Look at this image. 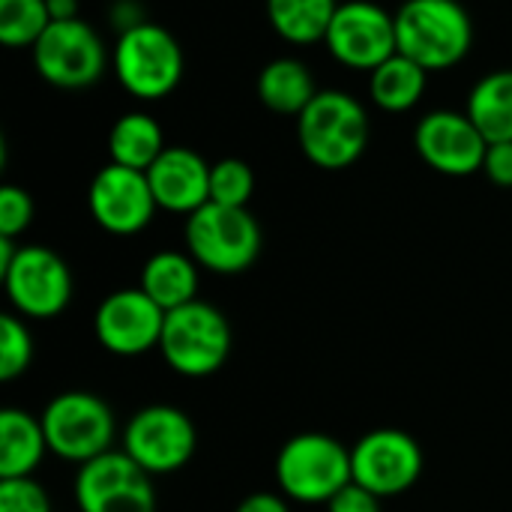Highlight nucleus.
<instances>
[{
	"label": "nucleus",
	"mask_w": 512,
	"mask_h": 512,
	"mask_svg": "<svg viewBox=\"0 0 512 512\" xmlns=\"http://www.w3.org/2000/svg\"><path fill=\"white\" fill-rule=\"evenodd\" d=\"M33 363V336L21 315H0V381L21 378Z\"/></svg>",
	"instance_id": "obj_27"
},
{
	"label": "nucleus",
	"mask_w": 512,
	"mask_h": 512,
	"mask_svg": "<svg viewBox=\"0 0 512 512\" xmlns=\"http://www.w3.org/2000/svg\"><path fill=\"white\" fill-rule=\"evenodd\" d=\"M273 474L288 501L327 507L348 483H354L351 450L333 435L303 432L282 444Z\"/></svg>",
	"instance_id": "obj_4"
},
{
	"label": "nucleus",
	"mask_w": 512,
	"mask_h": 512,
	"mask_svg": "<svg viewBox=\"0 0 512 512\" xmlns=\"http://www.w3.org/2000/svg\"><path fill=\"white\" fill-rule=\"evenodd\" d=\"M48 24L45 0H0V42L6 48H33Z\"/></svg>",
	"instance_id": "obj_25"
},
{
	"label": "nucleus",
	"mask_w": 512,
	"mask_h": 512,
	"mask_svg": "<svg viewBox=\"0 0 512 512\" xmlns=\"http://www.w3.org/2000/svg\"><path fill=\"white\" fill-rule=\"evenodd\" d=\"M30 54L36 75L60 90H84L96 84L108 66L102 36L81 18L51 21Z\"/></svg>",
	"instance_id": "obj_9"
},
{
	"label": "nucleus",
	"mask_w": 512,
	"mask_h": 512,
	"mask_svg": "<svg viewBox=\"0 0 512 512\" xmlns=\"http://www.w3.org/2000/svg\"><path fill=\"white\" fill-rule=\"evenodd\" d=\"M51 21H72L78 18V0H45Z\"/></svg>",
	"instance_id": "obj_34"
},
{
	"label": "nucleus",
	"mask_w": 512,
	"mask_h": 512,
	"mask_svg": "<svg viewBox=\"0 0 512 512\" xmlns=\"http://www.w3.org/2000/svg\"><path fill=\"white\" fill-rule=\"evenodd\" d=\"M48 450L72 465H84L114 450L117 423L105 399L87 390L57 393L39 414Z\"/></svg>",
	"instance_id": "obj_7"
},
{
	"label": "nucleus",
	"mask_w": 512,
	"mask_h": 512,
	"mask_svg": "<svg viewBox=\"0 0 512 512\" xmlns=\"http://www.w3.org/2000/svg\"><path fill=\"white\" fill-rule=\"evenodd\" d=\"M183 66V48L168 27L144 21L132 30L117 33L111 69L132 99L159 102L171 96L183 81Z\"/></svg>",
	"instance_id": "obj_3"
},
{
	"label": "nucleus",
	"mask_w": 512,
	"mask_h": 512,
	"mask_svg": "<svg viewBox=\"0 0 512 512\" xmlns=\"http://www.w3.org/2000/svg\"><path fill=\"white\" fill-rule=\"evenodd\" d=\"M429 72L405 54H393L369 72V99L387 114H405L420 105Z\"/></svg>",
	"instance_id": "obj_21"
},
{
	"label": "nucleus",
	"mask_w": 512,
	"mask_h": 512,
	"mask_svg": "<svg viewBox=\"0 0 512 512\" xmlns=\"http://www.w3.org/2000/svg\"><path fill=\"white\" fill-rule=\"evenodd\" d=\"M165 132L147 111H129L108 132V156L114 165L147 171L165 153Z\"/></svg>",
	"instance_id": "obj_22"
},
{
	"label": "nucleus",
	"mask_w": 512,
	"mask_h": 512,
	"mask_svg": "<svg viewBox=\"0 0 512 512\" xmlns=\"http://www.w3.org/2000/svg\"><path fill=\"white\" fill-rule=\"evenodd\" d=\"M159 354L183 378H210L231 354V324L213 303L192 300L165 315Z\"/></svg>",
	"instance_id": "obj_6"
},
{
	"label": "nucleus",
	"mask_w": 512,
	"mask_h": 512,
	"mask_svg": "<svg viewBox=\"0 0 512 512\" xmlns=\"http://www.w3.org/2000/svg\"><path fill=\"white\" fill-rule=\"evenodd\" d=\"M339 0H267V21L291 45L324 42Z\"/></svg>",
	"instance_id": "obj_24"
},
{
	"label": "nucleus",
	"mask_w": 512,
	"mask_h": 512,
	"mask_svg": "<svg viewBox=\"0 0 512 512\" xmlns=\"http://www.w3.org/2000/svg\"><path fill=\"white\" fill-rule=\"evenodd\" d=\"M0 512H51V498L33 477L0 480Z\"/></svg>",
	"instance_id": "obj_28"
},
{
	"label": "nucleus",
	"mask_w": 512,
	"mask_h": 512,
	"mask_svg": "<svg viewBox=\"0 0 512 512\" xmlns=\"http://www.w3.org/2000/svg\"><path fill=\"white\" fill-rule=\"evenodd\" d=\"M48 450L42 420L21 408L0 411V480L33 477Z\"/></svg>",
	"instance_id": "obj_20"
},
{
	"label": "nucleus",
	"mask_w": 512,
	"mask_h": 512,
	"mask_svg": "<svg viewBox=\"0 0 512 512\" xmlns=\"http://www.w3.org/2000/svg\"><path fill=\"white\" fill-rule=\"evenodd\" d=\"M33 222V198L21 186H0V237L18 240Z\"/></svg>",
	"instance_id": "obj_29"
},
{
	"label": "nucleus",
	"mask_w": 512,
	"mask_h": 512,
	"mask_svg": "<svg viewBox=\"0 0 512 512\" xmlns=\"http://www.w3.org/2000/svg\"><path fill=\"white\" fill-rule=\"evenodd\" d=\"M351 474L354 483L378 498H399L417 486L423 474V450L417 438L402 429H375L351 447Z\"/></svg>",
	"instance_id": "obj_13"
},
{
	"label": "nucleus",
	"mask_w": 512,
	"mask_h": 512,
	"mask_svg": "<svg viewBox=\"0 0 512 512\" xmlns=\"http://www.w3.org/2000/svg\"><path fill=\"white\" fill-rule=\"evenodd\" d=\"M87 210L102 231L114 237H132L153 222L159 204L144 171L108 162L90 180Z\"/></svg>",
	"instance_id": "obj_14"
},
{
	"label": "nucleus",
	"mask_w": 512,
	"mask_h": 512,
	"mask_svg": "<svg viewBox=\"0 0 512 512\" xmlns=\"http://www.w3.org/2000/svg\"><path fill=\"white\" fill-rule=\"evenodd\" d=\"M234 512H291V504L282 492H252Z\"/></svg>",
	"instance_id": "obj_32"
},
{
	"label": "nucleus",
	"mask_w": 512,
	"mask_h": 512,
	"mask_svg": "<svg viewBox=\"0 0 512 512\" xmlns=\"http://www.w3.org/2000/svg\"><path fill=\"white\" fill-rule=\"evenodd\" d=\"M297 144L321 171H345L366 153L369 114L348 90H318L297 117Z\"/></svg>",
	"instance_id": "obj_1"
},
{
	"label": "nucleus",
	"mask_w": 512,
	"mask_h": 512,
	"mask_svg": "<svg viewBox=\"0 0 512 512\" xmlns=\"http://www.w3.org/2000/svg\"><path fill=\"white\" fill-rule=\"evenodd\" d=\"M126 456L150 477L183 471L198 450L192 417L174 405H147L135 411L123 429Z\"/></svg>",
	"instance_id": "obj_8"
},
{
	"label": "nucleus",
	"mask_w": 512,
	"mask_h": 512,
	"mask_svg": "<svg viewBox=\"0 0 512 512\" xmlns=\"http://www.w3.org/2000/svg\"><path fill=\"white\" fill-rule=\"evenodd\" d=\"M111 24L117 27V33H123V30H132V27H138V24H144L147 18H144V9H141V3L138 0H114V6H111Z\"/></svg>",
	"instance_id": "obj_33"
},
{
	"label": "nucleus",
	"mask_w": 512,
	"mask_h": 512,
	"mask_svg": "<svg viewBox=\"0 0 512 512\" xmlns=\"http://www.w3.org/2000/svg\"><path fill=\"white\" fill-rule=\"evenodd\" d=\"M75 504L81 512H156V492L126 450H108L78 465Z\"/></svg>",
	"instance_id": "obj_12"
},
{
	"label": "nucleus",
	"mask_w": 512,
	"mask_h": 512,
	"mask_svg": "<svg viewBox=\"0 0 512 512\" xmlns=\"http://www.w3.org/2000/svg\"><path fill=\"white\" fill-rule=\"evenodd\" d=\"M399 54L429 75L459 66L474 45V21L459 0H405L396 9Z\"/></svg>",
	"instance_id": "obj_2"
},
{
	"label": "nucleus",
	"mask_w": 512,
	"mask_h": 512,
	"mask_svg": "<svg viewBox=\"0 0 512 512\" xmlns=\"http://www.w3.org/2000/svg\"><path fill=\"white\" fill-rule=\"evenodd\" d=\"M210 162L192 147L168 144L165 153L144 171L159 210L192 216L210 204Z\"/></svg>",
	"instance_id": "obj_17"
},
{
	"label": "nucleus",
	"mask_w": 512,
	"mask_h": 512,
	"mask_svg": "<svg viewBox=\"0 0 512 512\" xmlns=\"http://www.w3.org/2000/svg\"><path fill=\"white\" fill-rule=\"evenodd\" d=\"M465 114L489 144L512 141V69L486 72L468 93Z\"/></svg>",
	"instance_id": "obj_23"
},
{
	"label": "nucleus",
	"mask_w": 512,
	"mask_h": 512,
	"mask_svg": "<svg viewBox=\"0 0 512 512\" xmlns=\"http://www.w3.org/2000/svg\"><path fill=\"white\" fill-rule=\"evenodd\" d=\"M255 192V174L249 162L225 156L210 168V201L222 207H249Z\"/></svg>",
	"instance_id": "obj_26"
},
{
	"label": "nucleus",
	"mask_w": 512,
	"mask_h": 512,
	"mask_svg": "<svg viewBox=\"0 0 512 512\" xmlns=\"http://www.w3.org/2000/svg\"><path fill=\"white\" fill-rule=\"evenodd\" d=\"M414 150L444 177H471L483 171L489 141L465 111L435 108L414 126Z\"/></svg>",
	"instance_id": "obj_15"
},
{
	"label": "nucleus",
	"mask_w": 512,
	"mask_h": 512,
	"mask_svg": "<svg viewBox=\"0 0 512 512\" xmlns=\"http://www.w3.org/2000/svg\"><path fill=\"white\" fill-rule=\"evenodd\" d=\"M324 48L345 69L372 72L399 51L396 12L375 0H342L327 27Z\"/></svg>",
	"instance_id": "obj_11"
},
{
	"label": "nucleus",
	"mask_w": 512,
	"mask_h": 512,
	"mask_svg": "<svg viewBox=\"0 0 512 512\" xmlns=\"http://www.w3.org/2000/svg\"><path fill=\"white\" fill-rule=\"evenodd\" d=\"M183 240L198 267L219 276L246 273L264 249L261 225L249 207H222L213 201L186 216Z\"/></svg>",
	"instance_id": "obj_5"
},
{
	"label": "nucleus",
	"mask_w": 512,
	"mask_h": 512,
	"mask_svg": "<svg viewBox=\"0 0 512 512\" xmlns=\"http://www.w3.org/2000/svg\"><path fill=\"white\" fill-rule=\"evenodd\" d=\"M198 282H201V267L189 252L162 249L144 261L138 288L156 306H162L165 312H174L198 300Z\"/></svg>",
	"instance_id": "obj_18"
},
{
	"label": "nucleus",
	"mask_w": 512,
	"mask_h": 512,
	"mask_svg": "<svg viewBox=\"0 0 512 512\" xmlns=\"http://www.w3.org/2000/svg\"><path fill=\"white\" fill-rule=\"evenodd\" d=\"M165 309L156 306L141 288L111 291L93 315L99 345L114 357H141L162 342Z\"/></svg>",
	"instance_id": "obj_16"
},
{
	"label": "nucleus",
	"mask_w": 512,
	"mask_h": 512,
	"mask_svg": "<svg viewBox=\"0 0 512 512\" xmlns=\"http://www.w3.org/2000/svg\"><path fill=\"white\" fill-rule=\"evenodd\" d=\"M483 174L501 186V189H512V141H495L486 150L483 159Z\"/></svg>",
	"instance_id": "obj_31"
},
{
	"label": "nucleus",
	"mask_w": 512,
	"mask_h": 512,
	"mask_svg": "<svg viewBox=\"0 0 512 512\" xmlns=\"http://www.w3.org/2000/svg\"><path fill=\"white\" fill-rule=\"evenodd\" d=\"M384 498H378L375 492L363 489L360 483H348L330 504L327 512H381Z\"/></svg>",
	"instance_id": "obj_30"
},
{
	"label": "nucleus",
	"mask_w": 512,
	"mask_h": 512,
	"mask_svg": "<svg viewBox=\"0 0 512 512\" xmlns=\"http://www.w3.org/2000/svg\"><path fill=\"white\" fill-rule=\"evenodd\" d=\"M6 297L21 318H57L75 291L69 264L48 246H18L12 264L0 273Z\"/></svg>",
	"instance_id": "obj_10"
},
{
	"label": "nucleus",
	"mask_w": 512,
	"mask_h": 512,
	"mask_svg": "<svg viewBox=\"0 0 512 512\" xmlns=\"http://www.w3.org/2000/svg\"><path fill=\"white\" fill-rule=\"evenodd\" d=\"M255 93H258L261 105L270 108L273 114L300 117L306 111V105L318 96V84H315L312 69L303 60L276 57L261 66Z\"/></svg>",
	"instance_id": "obj_19"
}]
</instances>
